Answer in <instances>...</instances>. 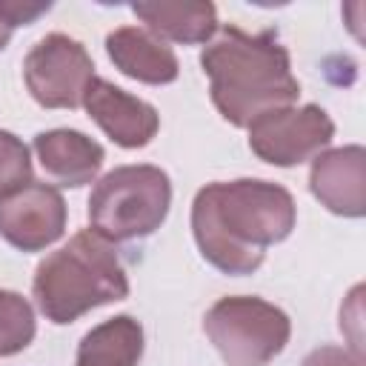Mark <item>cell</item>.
I'll return each instance as SVG.
<instances>
[{
    "mask_svg": "<svg viewBox=\"0 0 366 366\" xmlns=\"http://www.w3.org/2000/svg\"><path fill=\"white\" fill-rule=\"evenodd\" d=\"M203 332L226 366H269L292 337L289 315L254 295H229L212 303Z\"/></svg>",
    "mask_w": 366,
    "mask_h": 366,
    "instance_id": "5b68a950",
    "label": "cell"
},
{
    "mask_svg": "<svg viewBox=\"0 0 366 366\" xmlns=\"http://www.w3.org/2000/svg\"><path fill=\"white\" fill-rule=\"evenodd\" d=\"M37 309L54 326L74 323L86 312L129 297V274L117 243L94 229H80L66 246L46 254L31 280Z\"/></svg>",
    "mask_w": 366,
    "mask_h": 366,
    "instance_id": "3957f363",
    "label": "cell"
},
{
    "mask_svg": "<svg viewBox=\"0 0 366 366\" xmlns=\"http://www.w3.org/2000/svg\"><path fill=\"white\" fill-rule=\"evenodd\" d=\"M132 11L146 31L163 43L200 46L217 34V9L209 0H177V3H132Z\"/></svg>",
    "mask_w": 366,
    "mask_h": 366,
    "instance_id": "4fadbf2b",
    "label": "cell"
},
{
    "mask_svg": "<svg viewBox=\"0 0 366 366\" xmlns=\"http://www.w3.org/2000/svg\"><path fill=\"white\" fill-rule=\"evenodd\" d=\"M31 146L46 177H51L63 189H80L92 183L100 174V166L106 160L103 146L77 129L37 132Z\"/></svg>",
    "mask_w": 366,
    "mask_h": 366,
    "instance_id": "8fae6325",
    "label": "cell"
},
{
    "mask_svg": "<svg viewBox=\"0 0 366 366\" xmlns=\"http://www.w3.org/2000/svg\"><path fill=\"white\" fill-rule=\"evenodd\" d=\"M169 206L172 180L160 166H114L89 194V223L112 243L143 240L163 226Z\"/></svg>",
    "mask_w": 366,
    "mask_h": 366,
    "instance_id": "277c9868",
    "label": "cell"
},
{
    "mask_svg": "<svg viewBox=\"0 0 366 366\" xmlns=\"http://www.w3.org/2000/svg\"><path fill=\"white\" fill-rule=\"evenodd\" d=\"M200 66L214 109L237 129H246L263 112L295 106L300 97L289 49L274 29L249 34L240 26H223L200 51Z\"/></svg>",
    "mask_w": 366,
    "mask_h": 366,
    "instance_id": "7a4b0ae2",
    "label": "cell"
},
{
    "mask_svg": "<svg viewBox=\"0 0 366 366\" xmlns=\"http://www.w3.org/2000/svg\"><path fill=\"white\" fill-rule=\"evenodd\" d=\"M246 129L252 154L280 169H292L312 160L335 137V123L317 103L263 112Z\"/></svg>",
    "mask_w": 366,
    "mask_h": 366,
    "instance_id": "52a82bcc",
    "label": "cell"
},
{
    "mask_svg": "<svg viewBox=\"0 0 366 366\" xmlns=\"http://www.w3.org/2000/svg\"><path fill=\"white\" fill-rule=\"evenodd\" d=\"M143 357V326L132 315H114L89 329L77 343L74 366H137Z\"/></svg>",
    "mask_w": 366,
    "mask_h": 366,
    "instance_id": "5bb4252c",
    "label": "cell"
},
{
    "mask_svg": "<svg viewBox=\"0 0 366 366\" xmlns=\"http://www.w3.org/2000/svg\"><path fill=\"white\" fill-rule=\"evenodd\" d=\"M83 109L120 149H143L154 140L160 129V114L152 103L123 92L103 77H94L89 83L83 94Z\"/></svg>",
    "mask_w": 366,
    "mask_h": 366,
    "instance_id": "9c48e42d",
    "label": "cell"
},
{
    "mask_svg": "<svg viewBox=\"0 0 366 366\" xmlns=\"http://www.w3.org/2000/svg\"><path fill=\"white\" fill-rule=\"evenodd\" d=\"M94 77V60L86 46L63 31L40 37L23 60L26 89L43 109H80Z\"/></svg>",
    "mask_w": 366,
    "mask_h": 366,
    "instance_id": "8992f818",
    "label": "cell"
},
{
    "mask_svg": "<svg viewBox=\"0 0 366 366\" xmlns=\"http://www.w3.org/2000/svg\"><path fill=\"white\" fill-rule=\"evenodd\" d=\"M300 366H363V355L343 346H317L303 357Z\"/></svg>",
    "mask_w": 366,
    "mask_h": 366,
    "instance_id": "e0dca14e",
    "label": "cell"
},
{
    "mask_svg": "<svg viewBox=\"0 0 366 366\" xmlns=\"http://www.w3.org/2000/svg\"><path fill=\"white\" fill-rule=\"evenodd\" d=\"M31 183V154H29V146L0 129V200L14 194L17 189L29 186Z\"/></svg>",
    "mask_w": 366,
    "mask_h": 366,
    "instance_id": "2e32d148",
    "label": "cell"
},
{
    "mask_svg": "<svg viewBox=\"0 0 366 366\" xmlns=\"http://www.w3.org/2000/svg\"><path fill=\"white\" fill-rule=\"evenodd\" d=\"M295 220L292 192L257 177L206 183L192 200V234L203 260L234 277L257 272L266 249L283 243Z\"/></svg>",
    "mask_w": 366,
    "mask_h": 366,
    "instance_id": "6da1fadb",
    "label": "cell"
},
{
    "mask_svg": "<svg viewBox=\"0 0 366 366\" xmlns=\"http://www.w3.org/2000/svg\"><path fill=\"white\" fill-rule=\"evenodd\" d=\"M69 206L60 189L31 180L0 200V237L17 252H43L66 232Z\"/></svg>",
    "mask_w": 366,
    "mask_h": 366,
    "instance_id": "ba28073f",
    "label": "cell"
},
{
    "mask_svg": "<svg viewBox=\"0 0 366 366\" xmlns=\"http://www.w3.org/2000/svg\"><path fill=\"white\" fill-rule=\"evenodd\" d=\"M106 54L120 74L146 86H169L180 74V63L172 46L140 26H120L109 31Z\"/></svg>",
    "mask_w": 366,
    "mask_h": 366,
    "instance_id": "7c38bea8",
    "label": "cell"
},
{
    "mask_svg": "<svg viewBox=\"0 0 366 366\" xmlns=\"http://www.w3.org/2000/svg\"><path fill=\"white\" fill-rule=\"evenodd\" d=\"M309 189L332 214L363 217L366 214V149L337 146L312 157Z\"/></svg>",
    "mask_w": 366,
    "mask_h": 366,
    "instance_id": "30bf717a",
    "label": "cell"
},
{
    "mask_svg": "<svg viewBox=\"0 0 366 366\" xmlns=\"http://www.w3.org/2000/svg\"><path fill=\"white\" fill-rule=\"evenodd\" d=\"M37 335V317L31 303L11 289H0V357L23 352Z\"/></svg>",
    "mask_w": 366,
    "mask_h": 366,
    "instance_id": "9a60e30c",
    "label": "cell"
},
{
    "mask_svg": "<svg viewBox=\"0 0 366 366\" xmlns=\"http://www.w3.org/2000/svg\"><path fill=\"white\" fill-rule=\"evenodd\" d=\"M14 29H20V23H17V17H14L11 0H0V51L9 46Z\"/></svg>",
    "mask_w": 366,
    "mask_h": 366,
    "instance_id": "ac0fdd59",
    "label": "cell"
}]
</instances>
